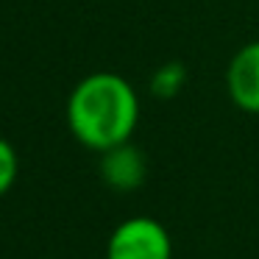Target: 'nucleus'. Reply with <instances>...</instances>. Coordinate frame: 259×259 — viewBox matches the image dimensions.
<instances>
[{
  "instance_id": "obj_1",
  "label": "nucleus",
  "mask_w": 259,
  "mask_h": 259,
  "mask_svg": "<svg viewBox=\"0 0 259 259\" xmlns=\"http://www.w3.org/2000/svg\"><path fill=\"white\" fill-rule=\"evenodd\" d=\"M140 125V95L128 78L98 70L81 78L67 98V128L84 148L103 153L131 142Z\"/></svg>"
},
{
  "instance_id": "obj_2",
  "label": "nucleus",
  "mask_w": 259,
  "mask_h": 259,
  "mask_svg": "<svg viewBox=\"0 0 259 259\" xmlns=\"http://www.w3.org/2000/svg\"><path fill=\"white\" fill-rule=\"evenodd\" d=\"M106 259H173L170 231L148 214L125 218L109 234Z\"/></svg>"
},
{
  "instance_id": "obj_3",
  "label": "nucleus",
  "mask_w": 259,
  "mask_h": 259,
  "mask_svg": "<svg viewBox=\"0 0 259 259\" xmlns=\"http://www.w3.org/2000/svg\"><path fill=\"white\" fill-rule=\"evenodd\" d=\"M226 92L245 114H259V39L245 42L226 67Z\"/></svg>"
},
{
  "instance_id": "obj_4",
  "label": "nucleus",
  "mask_w": 259,
  "mask_h": 259,
  "mask_svg": "<svg viewBox=\"0 0 259 259\" xmlns=\"http://www.w3.org/2000/svg\"><path fill=\"white\" fill-rule=\"evenodd\" d=\"M145 173H148L145 156L131 142H123V145L101 153V179L114 192H134L137 187H142Z\"/></svg>"
},
{
  "instance_id": "obj_5",
  "label": "nucleus",
  "mask_w": 259,
  "mask_h": 259,
  "mask_svg": "<svg viewBox=\"0 0 259 259\" xmlns=\"http://www.w3.org/2000/svg\"><path fill=\"white\" fill-rule=\"evenodd\" d=\"M184 81H187L184 64H176V62L173 64H162L151 78V92L156 98H173V95L181 92Z\"/></svg>"
},
{
  "instance_id": "obj_6",
  "label": "nucleus",
  "mask_w": 259,
  "mask_h": 259,
  "mask_svg": "<svg viewBox=\"0 0 259 259\" xmlns=\"http://www.w3.org/2000/svg\"><path fill=\"white\" fill-rule=\"evenodd\" d=\"M17 176H20L17 148H14L9 140L0 137V198L12 192V187L17 184Z\"/></svg>"
}]
</instances>
